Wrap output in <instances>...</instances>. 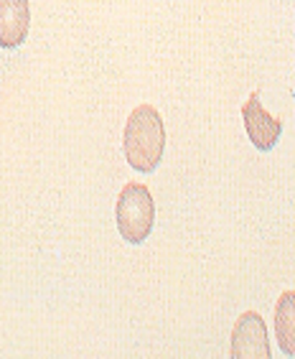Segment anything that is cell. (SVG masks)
Masks as SVG:
<instances>
[{"mask_svg": "<svg viewBox=\"0 0 295 359\" xmlns=\"http://www.w3.org/2000/svg\"><path fill=\"white\" fill-rule=\"evenodd\" d=\"M123 153L137 173H153L165 153V125L153 104H137L123 130Z\"/></svg>", "mask_w": 295, "mask_h": 359, "instance_id": "6da1fadb", "label": "cell"}, {"mask_svg": "<svg viewBox=\"0 0 295 359\" xmlns=\"http://www.w3.org/2000/svg\"><path fill=\"white\" fill-rule=\"evenodd\" d=\"M117 229L128 245H143L156 224V201L145 184L130 181L117 196Z\"/></svg>", "mask_w": 295, "mask_h": 359, "instance_id": "7a4b0ae2", "label": "cell"}, {"mask_svg": "<svg viewBox=\"0 0 295 359\" xmlns=\"http://www.w3.org/2000/svg\"><path fill=\"white\" fill-rule=\"evenodd\" d=\"M229 357L232 359H273L270 352L268 324L257 311H245L234 321L229 339Z\"/></svg>", "mask_w": 295, "mask_h": 359, "instance_id": "3957f363", "label": "cell"}, {"mask_svg": "<svg viewBox=\"0 0 295 359\" xmlns=\"http://www.w3.org/2000/svg\"><path fill=\"white\" fill-rule=\"evenodd\" d=\"M242 120H245V130H247L249 143L257 151L268 153L277 145V140L282 135V120L273 118L260 104V90H254L247 102L242 104Z\"/></svg>", "mask_w": 295, "mask_h": 359, "instance_id": "277c9868", "label": "cell"}, {"mask_svg": "<svg viewBox=\"0 0 295 359\" xmlns=\"http://www.w3.org/2000/svg\"><path fill=\"white\" fill-rule=\"evenodd\" d=\"M31 28L28 0H0V46L13 51L23 46Z\"/></svg>", "mask_w": 295, "mask_h": 359, "instance_id": "5b68a950", "label": "cell"}, {"mask_svg": "<svg viewBox=\"0 0 295 359\" xmlns=\"http://www.w3.org/2000/svg\"><path fill=\"white\" fill-rule=\"evenodd\" d=\"M275 339L285 357H295V290H282L275 304Z\"/></svg>", "mask_w": 295, "mask_h": 359, "instance_id": "8992f818", "label": "cell"}]
</instances>
